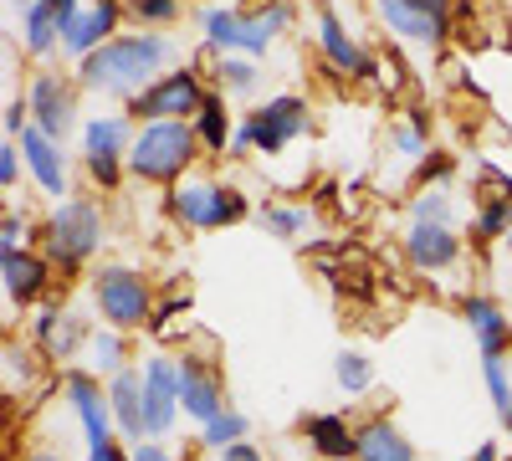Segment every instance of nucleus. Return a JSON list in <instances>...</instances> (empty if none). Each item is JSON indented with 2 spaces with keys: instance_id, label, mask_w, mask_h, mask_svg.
I'll return each instance as SVG.
<instances>
[{
  "instance_id": "f257e3e1",
  "label": "nucleus",
  "mask_w": 512,
  "mask_h": 461,
  "mask_svg": "<svg viewBox=\"0 0 512 461\" xmlns=\"http://www.w3.org/2000/svg\"><path fill=\"white\" fill-rule=\"evenodd\" d=\"M175 57L164 36H113L108 47H98L88 62L77 67L82 88L93 93H123V98H139L144 82H159V67Z\"/></svg>"
},
{
  "instance_id": "f03ea898",
  "label": "nucleus",
  "mask_w": 512,
  "mask_h": 461,
  "mask_svg": "<svg viewBox=\"0 0 512 461\" xmlns=\"http://www.w3.org/2000/svg\"><path fill=\"white\" fill-rule=\"evenodd\" d=\"M200 154L195 123H144L128 149V175H139L149 185H180V175Z\"/></svg>"
},
{
  "instance_id": "7ed1b4c3",
  "label": "nucleus",
  "mask_w": 512,
  "mask_h": 461,
  "mask_svg": "<svg viewBox=\"0 0 512 461\" xmlns=\"http://www.w3.org/2000/svg\"><path fill=\"white\" fill-rule=\"evenodd\" d=\"M41 246H47V262L72 272L103 246V211L98 200H62L57 211L41 226Z\"/></svg>"
},
{
  "instance_id": "20e7f679",
  "label": "nucleus",
  "mask_w": 512,
  "mask_h": 461,
  "mask_svg": "<svg viewBox=\"0 0 512 461\" xmlns=\"http://www.w3.org/2000/svg\"><path fill=\"white\" fill-rule=\"evenodd\" d=\"M93 303L108 318V328L134 333V328H154V282L134 267H98L93 277Z\"/></svg>"
},
{
  "instance_id": "39448f33",
  "label": "nucleus",
  "mask_w": 512,
  "mask_h": 461,
  "mask_svg": "<svg viewBox=\"0 0 512 461\" xmlns=\"http://www.w3.org/2000/svg\"><path fill=\"white\" fill-rule=\"evenodd\" d=\"M251 211L246 195L236 185H210V180H185V185H169V216L195 226V231H221L236 226Z\"/></svg>"
},
{
  "instance_id": "423d86ee",
  "label": "nucleus",
  "mask_w": 512,
  "mask_h": 461,
  "mask_svg": "<svg viewBox=\"0 0 512 461\" xmlns=\"http://www.w3.org/2000/svg\"><path fill=\"white\" fill-rule=\"evenodd\" d=\"M308 129V103L303 98H272L256 113H246L231 134V154H246V149H262V154H282L297 134Z\"/></svg>"
},
{
  "instance_id": "0eeeda50",
  "label": "nucleus",
  "mask_w": 512,
  "mask_h": 461,
  "mask_svg": "<svg viewBox=\"0 0 512 461\" xmlns=\"http://www.w3.org/2000/svg\"><path fill=\"white\" fill-rule=\"evenodd\" d=\"M200 103H205V88H200V72L195 67L169 72V77L149 82L139 98H128L134 118H149V123H195Z\"/></svg>"
},
{
  "instance_id": "6e6552de",
  "label": "nucleus",
  "mask_w": 512,
  "mask_h": 461,
  "mask_svg": "<svg viewBox=\"0 0 512 461\" xmlns=\"http://www.w3.org/2000/svg\"><path fill=\"white\" fill-rule=\"evenodd\" d=\"M180 415V359H144V441H159Z\"/></svg>"
},
{
  "instance_id": "1a4fd4ad",
  "label": "nucleus",
  "mask_w": 512,
  "mask_h": 461,
  "mask_svg": "<svg viewBox=\"0 0 512 461\" xmlns=\"http://www.w3.org/2000/svg\"><path fill=\"white\" fill-rule=\"evenodd\" d=\"M72 410H77V426L82 436H88V451H103L113 446V405H108V390L98 385V374L93 369H67V380H62Z\"/></svg>"
},
{
  "instance_id": "9d476101",
  "label": "nucleus",
  "mask_w": 512,
  "mask_h": 461,
  "mask_svg": "<svg viewBox=\"0 0 512 461\" xmlns=\"http://www.w3.org/2000/svg\"><path fill=\"white\" fill-rule=\"evenodd\" d=\"M180 410L190 421L210 426L216 415L226 410V385H221V369L210 359H195V354H180Z\"/></svg>"
},
{
  "instance_id": "9b49d317",
  "label": "nucleus",
  "mask_w": 512,
  "mask_h": 461,
  "mask_svg": "<svg viewBox=\"0 0 512 461\" xmlns=\"http://www.w3.org/2000/svg\"><path fill=\"white\" fill-rule=\"evenodd\" d=\"M26 103H31V123L47 139H67L72 134V118H77V93L67 88V82L57 77V72H41L36 82H31V93H26Z\"/></svg>"
},
{
  "instance_id": "f8f14e48",
  "label": "nucleus",
  "mask_w": 512,
  "mask_h": 461,
  "mask_svg": "<svg viewBox=\"0 0 512 461\" xmlns=\"http://www.w3.org/2000/svg\"><path fill=\"white\" fill-rule=\"evenodd\" d=\"M374 11L395 36L425 41V47H441V41L451 36V16H436V11L415 6V0H374Z\"/></svg>"
},
{
  "instance_id": "ddd939ff",
  "label": "nucleus",
  "mask_w": 512,
  "mask_h": 461,
  "mask_svg": "<svg viewBox=\"0 0 512 461\" xmlns=\"http://www.w3.org/2000/svg\"><path fill=\"white\" fill-rule=\"evenodd\" d=\"M31 333H36V344H41V359L47 364H67L82 344H93V333H88V323H82L77 313H57V308H47L36 323H31Z\"/></svg>"
},
{
  "instance_id": "4468645a",
  "label": "nucleus",
  "mask_w": 512,
  "mask_h": 461,
  "mask_svg": "<svg viewBox=\"0 0 512 461\" xmlns=\"http://www.w3.org/2000/svg\"><path fill=\"white\" fill-rule=\"evenodd\" d=\"M108 405H113V426L123 431L128 446L144 441V369L128 364L123 374L108 380Z\"/></svg>"
},
{
  "instance_id": "2eb2a0df",
  "label": "nucleus",
  "mask_w": 512,
  "mask_h": 461,
  "mask_svg": "<svg viewBox=\"0 0 512 461\" xmlns=\"http://www.w3.org/2000/svg\"><path fill=\"white\" fill-rule=\"evenodd\" d=\"M461 313H466V323H472V339H477L482 359H502V354L512 349V323H507V313H502L492 298H482V292H466Z\"/></svg>"
},
{
  "instance_id": "dca6fc26",
  "label": "nucleus",
  "mask_w": 512,
  "mask_h": 461,
  "mask_svg": "<svg viewBox=\"0 0 512 461\" xmlns=\"http://www.w3.org/2000/svg\"><path fill=\"white\" fill-rule=\"evenodd\" d=\"M318 47H323L328 67L349 72V77H374V62L359 52V41L344 31V21L333 16V6H318Z\"/></svg>"
},
{
  "instance_id": "f3484780",
  "label": "nucleus",
  "mask_w": 512,
  "mask_h": 461,
  "mask_svg": "<svg viewBox=\"0 0 512 461\" xmlns=\"http://www.w3.org/2000/svg\"><path fill=\"white\" fill-rule=\"evenodd\" d=\"M21 154H26V170H31V180L47 190V195H67V164H62V144L57 139H47L31 123V129L21 134Z\"/></svg>"
},
{
  "instance_id": "a211bd4d",
  "label": "nucleus",
  "mask_w": 512,
  "mask_h": 461,
  "mask_svg": "<svg viewBox=\"0 0 512 461\" xmlns=\"http://www.w3.org/2000/svg\"><path fill=\"white\" fill-rule=\"evenodd\" d=\"M405 257H410V267H420V272H446V267L461 257V241H456L451 226H410Z\"/></svg>"
},
{
  "instance_id": "6ab92c4d",
  "label": "nucleus",
  "mask_w": 512,
  "mask_h": 461,
  "mask_svg": "<svg viewBox=\"0 0 512 461\" xmlns=\"http://www.w3.org/2000/svg\"><path fill=\"white\" fill-rule=\"evenodd\" d=\"M0 282H6V298L11 303H36L52 282V262L47 257H31V251H16V257H0Z\"/></svg>"
},
{
  "instance_id": "aec40b11",
  "label": "nucleus",
  "mask_w": 512,
  "mask_h": 461,
  "mask_svg": "<svg viewBox=\"0 0 512 461\" xmlns=\"http://www.w3.org/2000/svg\"><path fill=\"white\" fill-rule=\"evenodd\" d=\"M113 26H118V6H113V0H93V11H82V16L72 21V31L62 36V47H67L72 57L88 62L98 47H108L103 36H113Z\"/></svg>"
},
{
  "instance_id": "412c9836",
  "label": "nucleus",
  "mask_w": 512,
  "mask_h": 461,
  "mask_svg": "<svg viewBox=\"0 0 512 461\" xmlns=\"http://www.w3.org/2000/svg\"><path fill=\"white\" fill-rule=\"evenodd\" d=\"M303 436H308V446H313L323 461H349V456L359 451V431H349L344 415H308Z\"/></svg>"
},
{
  "instance_id": "4be33fe9",
  "label": "nucleus",
  "mask_w": 512,
  "mask_h": 461,
  "mask_svg": "<svg viewBox=\"0 0 512 461\" xmlns=\"http://www.w3.org/2000/svg\"><path fill=\"white\" fill-rule=\"evenodd\" d=\"M354 461H415V446L400 436L395 421L374 415V421L359 426V451H354Z\"/></svg>"
},
{
  "instance_id": "5701e85b",
  "label": "nucleus",
  "mask_w": 512,
  "mask_h": 461,
  "mask_svg": "<svg viewBox=\"0 0 512 461\" xmlns=\"http://www.w3.org/2000/svg\"><path fill=\"white\" fill-rule=\"evenodd\" d=\"M287 21H292V6H287V0H267V6L241 11V52L262 57V52L272 47V36H277Z\"/></svg>"
},
{
  "instance_id": "b1692460",
  "label": "nucleus",
  "mask_w": 512,
  "mask_h": 461,
  "mask_svg": "<svg viewBox=\"0 0 512 461\" xmlns=\"http://www.w3.org/2000/svg\"><path fill=\"white\" fill-rule=\"evenodd\" d=\"M82 159H128V149H134V134H128V118H93L88 129H82Z\"/></svg>"
},
{
  "instance_id": "393cba45",
  "label": "nucleus",
  "mask_w": 512,
  "mask_h": 461,
  "mask_svg": "<svg viewBox=\"0 0 512 461\" xmlns=\"http://www.w3.org/2000/svg\"><path fill=\"white\" fill-rule=\"evenodd\" d=\"M195 134H200V149L205 154H231V118H226V98L221 93H205L200 113H195Z\"/></svg>"
},
{
  "instance_id": "a878e982",
  "label": "nucleus",
  "mask_w": 512,
  "mask_h": 461,
  "mask_svg": "<svg viewBox=\"0 0 512 461\" xmlns=\"http://www.w3.org/2000/svg\"><path fill=\"white\" fill-rule=\"evenodd\" d=\"M57 36H62V26H57L52 6H47V0H31V6H26V47L41 57V52L57 47Z\"/></svg>"
},
{
  "instance_id": "bb28decb",
  "label": "nucleus",
  "mask_w": 512,
  "mask_h": 461,
  "mask_svg": "<svg viewBox=\"0 0 512 461\" xmlns=\"http://www.w3.org/2000/svg\"><path fill=\"white\" fill-rule=\"evenodd\" d=\"M128 369V349H123V333L118 328H98L93 333V374H123Z\"/></svg>"
},
{
  "instance_id": "cd10ccee",
  "label": "nucleus",
  "mask_w": 512,
  "mask_h": 461,
  "mask_svg": "<svg viewBox=\"0 0 512 461\" xmlns=\"http://www.w3.org/2000/svg\"><path fill=\"white\" fill-rule=\"evenodd\" d=\"M205 41L216 52H241V11H205Z\"/></svg>"
},
{
  "instance_id": "c85d7f7f",
  "label": "nucleus",
  "mask_w": 512,
  "mask_h": 461,
  "mask_svg": "<svg viewBox=\"0 0 512 461\" xmlns=\"http://www.w3.org/2000/svg\"><path fill=\"white\" fill-rule=\"evenodd\" d=\"M236 441H246V415L241 410H221L210 426H200V446H210V451H226Z\"/></svg>"
},
{
  "instance_id": "c756f323",
  "label": "nucleus",
  "mask_w": 512,
  "mask_h": 461,
  "mask_svg": "<svg viewBox=\"0 0 512 461\" xmlns=\"http://www.w3.org/2000/svg\"><path fill=\"white\" fill-rule=\"evenodd\" d=\"M477 236H482V241L512 236V195H507V200H482V211H477Z\"/></svg>"
},
{
  "instance_id": "7c9ffc66",
  "label": "nucleus",
  "mask_w": 512,
  "mask_h": 461,
  "mask_svg": "<svg viewBox=\"0 0 512 461\" xmlns=\"http://www.w3.org/2000/svg\"><path fill=\"white\" fill-rule=\"evenodd\" d=\"M338 385H344L349 395H364L369 385H374V364L364 359V354H354V349H344V354H338Z\"/></svg>"
},
{
  "instance_id": "2f4dec72",
  "label": "nucleus",
  "mask_w": 512,
  "mask_h": 461,
  "mask_svg": "<svg viewBox=\"0 0 512 461\" xmlns=\"http://www.w3.org/2000/svg\"><path fill=\"white\" fill-rule=\"evenodd\" d=\"M482 380H487V395H492L497 415L512 426V380H507V364L502 359H482Z\"/></svg>"
},
{
  "instance_id": "473e14b6",
  "label": "nucleus",
  "mask_w": 512,
  "mask_h": 461,
  "mask_svg": "<svg viewBox=\"0 0 512 461\" xmlns=\"http://www.w3.org/2000/svg\"><path fill=\"white\" fill-rule=\"evenodd\" d=\"M410 216H415V226H451V195L446 190H420Z\"/></svg>"
},
{
  "instance_id": "72a5a7b5",
  "label": "nucleus",
  "mask_w": 512,
  "mask_h": 461,
  "mask_svg": "<svg viewBox=\"0 0 512 461\" xmlns=\"http://www.w3.org/2000/svg\"><path fill=\"white\" fill-rule=\"evenodd\" d=\"M31 374H36L31 354H26L16 339H6V400H16V390H26V385H31Z\"/></svg>"
},
{
  "instance_id": "f704fd0d",
  "label": "nucleus",
  "mask_w": 512,
  "mask_h": 461,
  "mask_svg": "<svg viewBox=\"0 0 512 461\" xmlns=\"http://www.w3.org/2000/svg\"><path fill=\"white\" fill-rule=\"evenodd\" d=\"M262 221H267L277 236H303V231H308V211H292V205H267Z\"/></svg>"
},
{
  "instance_id": "c9c22d12",
  "label": "nucleus",
  "mask_w": 512,
  "mask_h": 461,
  "mask_svg": "<svg viewBox=\"0 0 512 461\" xmlns=\"http://www.w3.org/2000/svg\"><path fill=\"white\" fill-rule=\"evenodd\" d=\"M216 77L226 82L231 93H251V88H256V67H251V62H241V57H221Z\"/></svg>"
},
{
  "instance_id": "e433bc0d",
  "label": "nucleus",
  "mask_w": 512,
  "mask_h": 461,
  "mask_svg": "<svg viewBox=\"0 0 512 461\" xmlns=\"http://www.w3.org/2000/svg\"><path fill=\"white\" fill-rule=\"evenodd\" d=\"M128 11H134L144 26H164L180 16V0H128Z\"/></svg>"
},
{
  "instance_id": "4c0bfd02",
  "label": "nucleus",
  "mask_w": 512,
  "mask_h": 461,
  "mask_svg": "<svg viewBox=\"0 0 512 461\" xmlns=\"http://www.w3.org/2000/svg\"><path fill=\"white\" fill-rule=\"evenodd\" d=\"M16 251H26V226L16 216L0 221V257H16Z\"/></svg>"
},
{
  "instance_id": "58836bf2",
  "label": "nucleus",
  "mask_w": 512,
  "mask_h": 461,
  "mask_svg": "<svg viewBox=\"0 0 512 461\" xmlns=\"http://www.w3.org/2000/svg\"><path fill=\"white\" fill-rule=\"evenodd\" d=\"M425 123H431V118H425V113H415V123H410V129H400V134H395V144H400L405 154H425Z\"/></svg>"
},
{
  "instance_id": "ea45409f",
  "label": "nucleus",
  "mask_w": 512,
  "mask_h": 461,
  "mask_svg": "<svg viewBox=\"0 0 512 461\" xmlns=\"http://www.w3.org/2000/svg\"><path fill=\"white\" fill-rule=\"evenodd\" d=\"M16 175H21V149H16V139H6V149H0V185H16Z\"/></svg>"
},
{
  "instance_id": "a19ab883",
  "label": "nucleus",
  "mask_w": 512,
  "mask_h": 461,
  "mask_svg": "<svg viewBox=\"0 0 512 461\" xmlns=\"http://www.w3.org/2000/svg\"><path fill=\"white\" fill-rule=\"evenodd\" d=\"M446 175H451V159H446V154H425V164H420V185L446 180Z\"/></svg>"
},
{
  "instance_id": "79ce46f5",
  "label": "nucleus",
  "mask_w": 512,
  "mask_h": 461,
  "mask_svg": "<svg viewBox=\"0 0 512 461\" xmlns=\"http://www.w3.org/2000/svg\"><path fill=\"white\" fill-rule=\"evenodd\" d=\"M88 175H93V180H98L103 190H113L123 170H118V159H93V164H88Z\"/></svg>"
},
{
  "instance_id": "37998d69",
  "label": "nucleus",
  "mask_w": 512,
  "mask_h": 461,
  "mask_svg": "<svg viewBox=\"0 0 512 461\" xmlns=\"http://www.w3.org/2000/svg\"><path fill=\"white\" fill-rule=\"evenodd\" d=\"M221 461H267L262 456V446H251V441H236V446H226V451H216Z\"/></svg>"
},
{
  "instance_id": "c03bdc74",
  "label": "nucleus",
  "mask_w": 512,
  "mask_h": 461,
  "mask_svg": "<svg viewBox=\"0 0 512 461\" xmlns=\"http://www.w3.org/2000/svg\"><path fill=\"white\" fill-rule=\"evenodd\" d=\"M128 461H175V456H169L159 441H139L134 451H128Z\"/></svg>"
},
{
  "instance_id": "a18cd8bd",
  "label": "nucleus",
  "mask_w": 512,
  "mask_h": 461,
  "mask_svg": "<svg viewBox=\"0 0 512 461\" xmlns=\"http://www.w3.org/2000/svg\"><path fill=\"white\" fill-rule=\"evenodd\" d=\"M88 461H128L123 446H103V451H88Z\"/></svg>"
},
{
  "instance_id": "49530a36",
  "label": "nucleus",
  "mask_w": 512,
  "mask_h": 461,
  "mask_svg": "<svg viewBox=\"0 0 512 461\" xmlns=\"http://www.w3.org/2000/svg\"><path fill=\"white\" fill-rule=\"evenodd\" d=\"M472 461H502V456H497V441H482V446L472 451Z\"/></svg>"
},
{
  "instance_id": "de8ad7c7",
  "label": "nucleus",
  "mask_w": 512,
  "mask_h": 461,
  "mask_svg": "<svg viewBox=\"0 0 512 461\" xmlns=\"http://www.w3.org/2000/svg\"><path fill=\"white\" fill-rule=\"evenodd\" d=\"M415 6H425V11H436V16H451V0H415Z\"/></svg>"
},
{
  "instance_id": "09e8293b",
  "label": "nucleus",
  "mask_w": 512,
  "mask_h": 461,
  "mask_svg": "<svg viewBox=\"0 0 512 461\" xmlns=\"http://www.w3.org/2000/svg\"><path fill=\"white\" fill-rule=\"evenodd\" d=\"M26 461H62L57 451H36V456H26Z\"/></svg>"
},
{
  "instance_id": "8fccbe9b",
  "label": "nucleus",
  "mask_w": 512,
  "mask_h": 461,
  "mask_svg": "<svg viewBox=\"0 0 512 461\" xmlns=\"http://www.w3.org/2000/svg\"><path fill=\"white\" fill-rule=\"evenodd\" d=\"M507 246H512V236H507Z\"/></svg>"
}]
</instances>
